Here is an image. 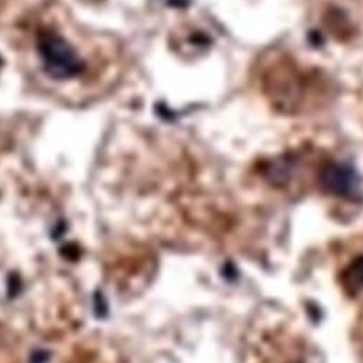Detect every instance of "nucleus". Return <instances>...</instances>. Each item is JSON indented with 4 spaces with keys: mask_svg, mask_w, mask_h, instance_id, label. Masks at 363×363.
Returning a JSON list of instances; mask_svg holds the SVG:
<instances>
[{
    "mask_svg": "<svg viewBox=\"0 0 363 363\" xmlns=\"http://www.w3.org/2000/svg\"><path fill=\"white\" fill-rule=\"evenodd\" d=\"M46 70L60 79L72 77L82 69V62L76 52L62 38L45 35L39 43Z\"/></svg>",
    "mask_w": 363,
    "mask_h": 363,
    "instance_id": "obj_1",
    "label": "nucleus"
},
{
    "mask_svg": "<svg viewBox=\"0 0 363 363\" xmlns=\"http://www.w3.org/2000/svg\"><path fill=\"white\" fill-rule=\"evenodd\" d=\"M340 284L349 296H360L363 294V253L354 255L342 267Z\"/></svg>",
    "mask_w": 363,
    "mask_h": 363,
    "instance_id": "obj_2",
    "label": "nucleus"
}]
</instances>
